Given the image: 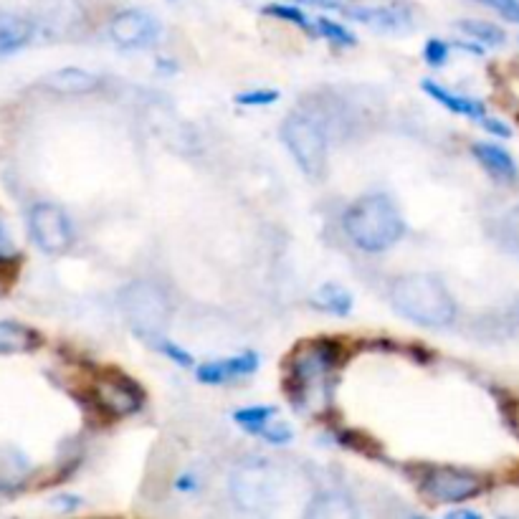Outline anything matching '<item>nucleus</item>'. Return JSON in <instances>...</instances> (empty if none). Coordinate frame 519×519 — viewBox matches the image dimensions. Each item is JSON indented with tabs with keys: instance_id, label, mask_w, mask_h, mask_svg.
I'll return each instance as SVG.
<instances>
[{
	"instance_id": "0eeeda50",
	"label": "nucleus",
	"mask_w": 519,
	"mask_h": 519,
	"mask_svg": "<svg viewBox=\"0 0 519 519\" xmlns=\"http://www.w3.org/2000/svg\"><path fill=\"white\" fill-rule=\"evenodd\" d=\"M423 492L436 502H464L482 492V479H476L469 471L444 466V469H433L426 476Z\"/></svg>"
},
{
	"instance_id": "1a4fd4ad",
	"label": "nucleus",
	"mask_w": 519,
	"mask_h": 519,
	"mask_svg": "<svg viewBox=\"0 0 519 519\" xmlns=\"http://www.w3.org/2000/svg\"><path fill=\"white\" fill-rule=\"evenodd\" d=\"M97 401L102 403L104 411L122 418L140 408L142 395L140 388L135 383H130L125 375H112V378H102L97 383Z\"/></svg>"
},
{
	"instance_id": "393cba45",
	"label": "nucleus",
	"mask_w": 519,
	"mask_h": 519,
	"mask_svg": "<svg viewBox=\"0 0 519 519\" xmlns=\"http://www.w3.org/2000/svg\"><path fill=\"white\" fill-rule=\"evenodd\" d=\"M502 236H504V241H507L509 249L519 256V206L512 208V211L504 216Z\"/></svg>"
},
{
	"instance_id": "7c9ffc66",
	"label": "nucleus",
	"mask_w": 519,
	"mask_h": 519,
	"mask_svg": "<svg viewBox=\"0 0 519 519\" xmlns=\"http://www.w3.org/2000/svg\"><path fill=\"white\" fill-rule=\"evenodd\" d=\"M13 251V241H11V233H8L6 223H3V218H0V259L3 256H11Z\"/></svg>"
},
{
	"instance_id": "473e14b6",
	"label": "nucleus",
	"mask_w": 519,
	"mask_h": 519,
	"mask_svg": "<svg viewBox=\"0 0 519 519\" xmlns=\"http://www.w3.org/2000/svg\"><path fill=\"white\" fill-rule=\"evenodd\" d=\"M190 479H193V476H183L178 482V489H193L195 482H190Z\"/></svg>"
},
{
	"instance_id": "2eb2a0df",
	"label": "nucleus",
	"mask_w": 519,
	"mask_h": 519,
	"mask_svg": "<svg viewBox=\"0 0 519 519\" xmlns=\"http://www.w3.org/2000/svg\"><path fill=\"white\" fill-rule=\"evenodd\" d=\"M423 89H426L428 97L436 99L438 104H444V107L451 109L454 114H464V117H471V119H482L484 114H487V109H484L482 102L449 92V89L438 87L436 82H428L426 79V82H423Z\"/></svg>"
},
{
	"instance_id": "4be33fe9",
	"label": "nucleus",
	"mask_w": 519,
	"mask_h": 519,
	"mask_svg": "<svg viewBox=\"0 0 519 519\" xmlns=\"http://www.w3.org/2000/svg\"><path fill=\"white\" fill-rule=\"evenodd\" d=\"M274 413H276L274 406H254V408H241V411L233 413V418H236V423L249 428V431H256L261 423L271 421Z\"/></svg>"
},
{
	"instance_id": "412c9836",
	"label": "nucleus",
	"mask_w": 519,
	"mask_h": 519,
	"mask_svg": "<svg viewBox=\"0 0 519 519\" xmlns=\"http://www.w3.org/2000/svg\"><path fill=\"white\" fill-rule=\"evenodd\" d=\"M314 31H317L319 36H325L327 41H332V44H337V46H352V44H355V36H352V33L347 31L345 26L330 21V18H319L317 26H314Z\"/></svg>"
},
{
	"instance_id": "f8f14e48",
	"label": "nucleus",
	"mask_w": 519,
	"mask_h": 519,
	"mask_svg": "<svg viewBox=\"0 0 519 519\" xmlns=\"http://www.w3.org/2000/svg\"><path fill=\"white\" fill-rule=\"evenodd\" d=\"M471 152H474L476 160L482 163V168L487 170L494 180H499V183H517L519 170L507 150L492 145V142H476V145L471 147Z\"/></svg>"
},
{
	"instance_id": "7ed1b4c3",
	"label": "nucleus",
	"mask_w": 519,
	"mask_h": 519,
	"mask_svg": "<svg viewBox=\"0 0 519 519\" xmlns=\"http://www.w3.org/2000/svg\"><path fill=\"white\" fill-rule=\"evenodd\" d=\"M119 309L137 337L155 342L165 340L173 304H170V297L163 292V287H157L155 282H147V279L127 284L119 294Z\"/></svg>"
},
{
	"instance_id": "5701e85b",
	"label": "nucleus",
	"mask_w": 519,
	"mask_h": 519,
	"mask_svg": "<svg viewBox=\"0 0 519 519\" xmlns=\"http://www.w3.org/2000/svg\"><path fill=\"white\" fill-rule=\"evenodd\" d=\"M264 13H266V16H271V18H282V21L294 23V26H302L304 31H309V33L314 31V26H312V23H309V18L304 16V13L299 11V8H294V6H282V3H271V6L264 8Z\"/></svg>"
},
{
	"instance_id": "f257e3e1",
	"label": "nucleus",
	"mask_w": 519,
	"mask_h": 519,
	"mask_svg": "<svg viewBox=\"0 0 519 519\" xmlns=\"http://www.w3.org/2000/svg\"><path fill=\"white\" fill-rule=\"evenodd\" d=\"M342 226L352 244L368 254L388 251L403 236V218L388 195H365L352 203L345 211Z\"/></svg>"
},
{
	"instance_id": "aec40b11",
	"label": "nucleus",
	"mask_w": 519,
	"mask_h": 519,
	"mask_svg": "<svg viewBox=\"0 0 519 519\" xmlns=\"http://www.w3.org/2000/svg\"><path fill=\"white\" fill-rule=\"evenodd\" d=\"M456 26H459L466 36L474 38V41H479V44L484 46H502L504 38H507L502 28L494 26V23L489 21H471V18H466V21H459Z\"/></svg>"
},
{
	"instance_id": "a211bd4d",
	"label": "nucleus",
	"mask_w": 519,
	"mask_h": 519,
	"mask_svg": "<svg viewBox=\"0 0 519 519\" xmlns=\"http://www.w3.org/2000/svg\"><path fill=\"white\" fill-rule=\"evenodd\" d=\"M350 514H355L350 499L332 492L317 494L307 509V517H350Z\"/></svg>"
},
{
	"instance_id": "b1692460",
	"label": "nucleus",
	"mask_w": 519,
	"mask_h": 519,
	"mask_svg": "<svg viewBox=\"0 0 519 519\" xmlns=\"http://www.w3.org/2000/svg\"><path fill=\"white\" fill-rule=\"evenodd\" d=\"M254 433L266 438L269 444H289V441H292V428H289L287 423H274V426H271V421H266L261 423Z\"/></svg>"
},
{
	"instance_id": "39448f33",
	"label": "nucleus",
	"mask_w": 519,
	"mask_h": 519,
	"mask_svg": "<svg viewBox=\"0 0 519 519\" xmlns=\"http://www.w3.org/2000/svg\"><path fill=\"white\" fill-rule=\"evenodd\" d=\"M28 228L36 241V246L46 254H64L74 241V228H71L69 216L54 203H38L31 208L28 216Z\"/></svg>"
},
{
	"instance_id": "6e6552de",
	"label": "nucleus",
	"mask_w": 519,
	"mask_h": 519,
	"mask_svg": "<svg viewBox=\"0 0 519 519\" xmlns=\"http://www.w3.org/2000/svg\"><path fill=\"white\" fill-rule=\"evenodd\" d=\"M109 36L119 49H145L160 36V23L145 11H122L109 23Z\"/></svg>"
},
{
	"instance_id": "6ab92c4d",
	"label": "nucleus",
	"mask_w": 519,
	"mask_h": 519,
	"mask_svg": "<svg viewBox=\"0 0 519 519\" xmlns=\"http://www.w3.org/2000/svg\"><path fill=\"white\" fill-rule=\"evenodd\" d=\"M26 471L28 464L21 454H16V451L11 449H0V492L21 484Z\"/></svg>"
},
{
	"instance_id": "423d86ee",
	"label": "nucleus",
	"mask_w": 519,
	"mask_h": 519,
	"mask_svg": "<svg viewBox=\"0 0 519 519\" xmlns=\"http://www.w3.org/2000/svg\"><path fill=\"white\" fill-rule=\"evenodd\" d=\"M276 489H279V482L271 474V466L266 464L244 466L231 479V492L236 502L246 509H254V512H261L266 504L274 502Z\"/></svg>"
},
{
	"instance_id": "f03ea898",
	"label": "nucleus",
	"mask_w": 519,
	"mask_h": 519,
	"mask_svg": "<svg viewBox=\"0 0 519 519\" xmlns=\"http://www.w3.org/2000/svg\"><path fill=\"white\" fill-rule=\"evenodd\" d=\"M393 307L423 327H446L456 317V302L441 279L431 274L401 276L390 289Z\"/></svg>"
},
{
	"instance_id": "c756f323",
	"label": "nucleus",
	"mask_w": 519,
	"mask_h": 519,
	"mask_svg": "<svg viewBox=\"0 0 519 519\" xmlns=\"http://www.w3.org/2000/svg\"><path fill=\"white\" fill-rule=\"evenodd\" d=\"M482 125H484V130H489V132H492V135H497V137H504V140H507V137H512V130H509V127L504 125L502 119L482 117Z\"/></svg>"
},
{
	"instance_id": "dca6fc26",
	"label": "nucleus",
	"mask_w": 519,
	"mask_h": 519,
	"mask_svg": "<svg viewBox=\"0 0 519 519\" xmlns=\"http://www.w3.org/2000/svg\"><path fill=\"white\" fill-rule=\"evenodd\" d=\"M38 345V335L18 322H0V355L31 352Z\"/></svg>"
},
{
	"instance_id": "cd10ccee",
	"label": "nucleus",
	"mask_w": 519,
	"mask_h": 519,
	"mask_svg": "<svg viewBox=\"0 0 519 519\" xmlns=\"http://www.w3.org/2000/svg\"><path fill=\"white\" fill-rule=\"evenodd\" d=\"M426 61L431 66H444L449 61V46L444 41H438V38H431L426 44V51H423Z\"/></svg>"
},
{
	"instance_id": "ddd939ff",
	"label": "nucleus",
	"mask_w": 519,
	"mask_h": 519,
	"mask_svg": "<svg viewBox=\"0 0 519 519\" xmlns=\"http://www.w3.org/2000/svg\"><path fill=\"white\" fill-rule=\"evenodd\" d=\"M33 38V23L18 13H0V56L26 49Z\"/></svg>"
},
{
	"instance_id": "4468645a",
	"label": "nucleus",
	"mask_w": 519,
	"mask_h": 519,
	"mask_svg": "<svg viewBox=\"0 0 519 519\" xmlns=\"http://www.w3.org/2000/svg\"><path fill=\"white\" fill-rule=\"evenodd\" d=\"M44 84L56 94H66V97H82V94H89L97 89L99 79L94 74H89V71L69 66V69H61V71H56V74H51Z\"/></svg>"
},
{
	"instance_id": "9d476101",
	"label": "nucleus",
	"mask_w": 519,
	"mask_h": 519,
	"mask_svg": "<svg viewBox=\"0 0 519 519\" xmlns=\"http://www.w3.org/2000/svg\"><path fill=\"white\" fill-rule=\"evenodd\" d=\"M347 16L365 26L375 28L380 33H406L411 31L413 21L411 13L401 6H383V8H350Z\"/></svg>"
},
{
	"instance_id": "9b49d317",
	"label": "nucleus",
	"mask_w": 519,
	"mask_h": 519,
	"mask_svg": "<svg viewBox=\"0 0 519 519\" xmlns=\"http://www.w3.org/2000/svg\"><path fill=\"white\" fill-rule=\"evenodd\" d=\"M256 368H259V357L254 352H246V355L228 357V360H221V363L201 365V368L195 370V375H198L201 383L218 385L226 383V380L241 378V375H251Z\"/></svg>"
},
{
	"instance_id": "2f4dec72",
	"label": "nucleus",
	"mask_w": 519,
	"mask_h": 519,
	"mask_svg": "<svg viewBox=\"0 0 519 519\" xmlns=\"http://www.w3.org/2000/svg\"><path fill=\"white\" fill-rule=\"evenodd\" d=\"M449 519H479V514L469 512V509H459V512H451Z\"/></svg>"
},
{
	"instance_id": "a878e982",
	"label": "nucleus",
	"mask_w": 519,
	"mask_h": 519,
	"mask_svg": "<svg viewBox=\"0 0 519 519\" xmlns=\"http://www.w3.org/2000/svg\"><path fill=\"white\" fill-rule=\"evenodd\" d=\"M279 99V92L274 89H254V92L236 94V102L244 107H261V104H274Z\"/></svg>"
},
{
	"instance_id": "20e7f679",
	"label": "nucleus",
	"mask_w": 519,
	"mask_h": 519,
	"mask_svg": "<svg viewBox=\"0 0 519 519\" xmlns=\"http://www.w3.org/2000/svg\"><path fill=\"white\" fill-rule=\"evenodd\" d=\"M282 142L299 168L312 180H319L327 170V135L325 127L312 114L292 112L282 122Z\"/></svg>"
},
{
	"instance_id": "bb28decb",
	"label": "nucleus",
	"mask_w": 519,
	"mask_h": 519,
	"mask_svg": "<svg viewBox=\"0 0 519 519\" xmlns=\"http://www.w3.org/2000/svg\"><path fill=\"white\" fill-rule=\"evenodd\" d=\"M487 8L497 11L499 16L507 18V21L519 23V0H479Z\"/></svg>"
},
{
	"instance_id": "c85d7f7f",
	"label": "nucleus",
	"mask_w": 519,
	"mask_h": 519,
	"mask_svg": "<svg viewBox=\"0 0 519 519\" xmlns=\"http://www.w3.org/2000/svg\"><path fill=\"white\" fill-rule=\"evenodd\" d=\"M160 350H163L165 355H170V360H175V363H180V365H190V363H193L188 352L180 350V347H175L173 342H168V340H160Z\"/></svg>"
},
{
	"instance_id": "f3484780",
	"label": "nucleus",
	"mask_w": 519,
	"mask_h": 519,
	"mask_svg": "<svg viewBox=\"0 0 519 519\" xmlns=\"http://www.w3.org/2000/svg\"><path fill=\"white\" fill-rule=\"evenodd\" d=\"M312 304L322 309V312L345 317V314H350L352 309V297L347 289L337 287V284H325V287L319 289V292L312 297Z\"/></svg>"
}]
</instances>
